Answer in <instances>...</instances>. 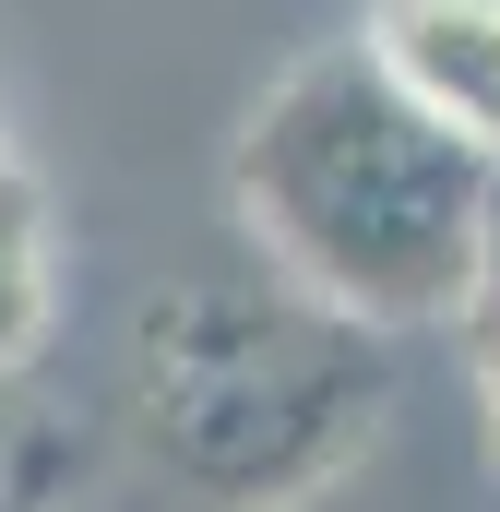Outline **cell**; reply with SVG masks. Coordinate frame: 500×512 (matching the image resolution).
<instances>
[{
    "label": "cell",
    "mask_w": 500,
    "mask_h": 512,
    "mask_svg": "<svg viewBox=\"0 0 500 512\" xmlns=\"http://www.w3.org/2000/svg\"><path fill=\"white\" fill-rule=\"evenodd\" d=\"M239 215L334 322L429 334L465 322L500 215V155L429 120L370 36L310 48L239 131Z\"/></svg>",
    "instance_id": "cell-1"
},
{
    "label": "cell",
    "mask_w": 500,
    "mask_h": 512,
    "mask_svg": "<svg viewBox=\"0 0 500 512\" xmlns=\"http://www.w3.org/2000/svg\"><path fill=\"white\" fill-rule=\"evenodd\" d=\"M370 48L429 120L500 155V0H370Z\"/></svg>",
    "instance_id": "cell-2"
},
{
    "label": "cell",
    "mask_w": 500,
    "mask_h": 512,
    "mask_svg": "<svg viewBox=\"0 0 500 512\" xmlns=\"http://www.w3.org/2000/svg\"><path fill=\"white\" fill-rule=\"evenodd\" d=\"M36 334H48V215H36V191L0 167V370H12Z\"/></svg>",
    "instance_id": "cell-3"
},
{
    "label": "cell",
    "mask_w": 500,
    "mask_h": 512,
    "mask_svg": "<svg viewBox=\"0 0 500 512\" xmlns=\"http://www.w3.org/2000/svg\"><path fill=\"white\" fill-rule=\"evenodd\" d=\"M465 346H477V393H489V453H500V215H489V262L465 298Z\"/></svg>",
    "instance_id": "cell-4"
},
{
    "label": "cell",
    "mask_w": 500,
    "mask_h": 512,
    "mask_svg": "<svg viewBox=\"0 0 500 512\" xmlns=\"http://www.w3.org/2000/svg\"><path fill=\"white\" fill-rule=\"evenodd\" d=\"M0 167H12V143H0Z\"/></svg>",
    "instance_id": "cell-5"
}]
</instances>
